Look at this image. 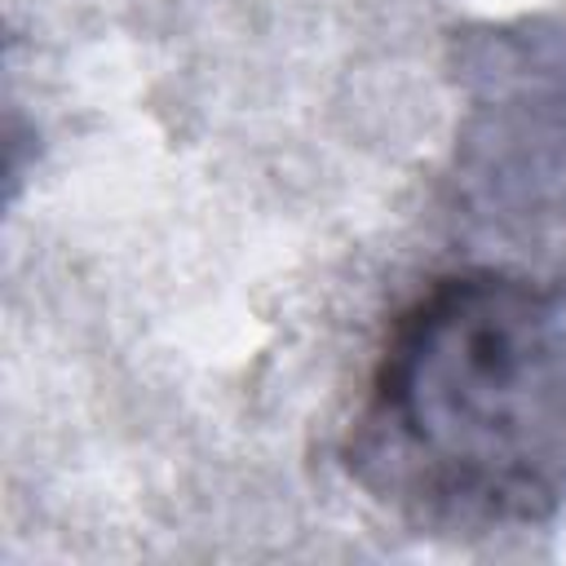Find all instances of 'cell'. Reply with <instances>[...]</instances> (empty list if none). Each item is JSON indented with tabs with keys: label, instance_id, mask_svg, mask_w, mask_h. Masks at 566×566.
Listing matches in <instances>:
<instances>
[{
	"label": "cell",
	"instance_id": "obj_1",
	"mask_svg": "<svg viewBox=\"0 0 566 566\" xmlns=\"http://www.w3.org/2000/svg\"><path fill=\"white\" fill-rule=\"evenodd\" d=\"M345 464L424 526L548 522L566 504V301L495 270L424 287L385 332Z\"/></svg>",
	"mask_w": 566,
	"mask_h": 566
}]
</instances>
